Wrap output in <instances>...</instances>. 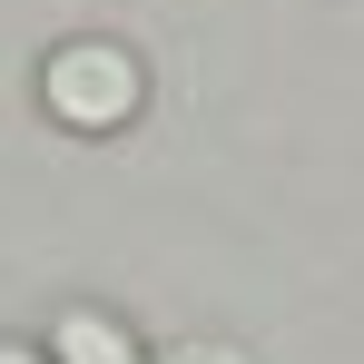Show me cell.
<instances>
[{"label": "cell", "mask_w": 364, "mask_h": 364, "mask_svg": "<svg viewBox=\"0 0 364 364\" xmlns=\"http://www.w3.org/2000/svg\"><path fill=\"white\" fill-rule=\"evenodd\" d=\"M40 99H50V119L60 128H128L138 119V99H148V69L128 60L119 40H69L40 60Z\"/></svg>", "instance_id": "1"}, {"label": "cell", "mask_w": 364, "mask_h": 364, "mask_svg": "<svg viewBox=\"0 0 364 364\" xmlns=\"http://www.w3.org/2000/svg\"><path fill=\"white\" fill-rule=\"evenodd\" d=\"M50 364H148V345L128 335L119 315H99V305H69L60 325H50Z\"/></svg>", "instance_id": "2"}, {"label": "cell", "mask_w": 364, "mask_h": 364, "mask_svg": "<svg viewBox=\"0 0 364 364\" xmlns=\"http://www.w3.org/2000/svg\"><path fill=\"white\" fill-rule=\"evenodd\" d=\"M0 364H50V355H20V345H0Z\"/></svg>", "instance_id": "4"}, {"label": "cell", "mask_w": 364, "mask_h": 364, "mask_svg": "<svg viewBox=\"0 0 364 364\" xmlns=\"http://www.w3.org/2000/svg\"><path fill=\"white\" fill-rule=\"evenodd\" d=\"M168 364H246V355H237V345H217V335H187Z\"/></svg>", "instance_id": "3"}]
</instances>
